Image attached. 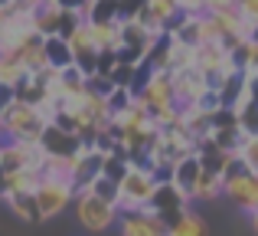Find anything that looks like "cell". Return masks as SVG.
<instances>
[{"mask_svg": "<svg viewBox=\"0 0 258 236\" xmlns=\"http://www.w3.org/2000/svg\"><path fill=\"white\" fill-rule=\"evenodd\" d=\"M157 184L160 180L154 177L151 167L131 164L124 171V177L118 180V213H134V210L151 207V197L157 191Z\"/></svg>", "mask_w": 258, "mask_h": 236, "instance_id": "obj_1", "label": "cell"}, {"mask_svg": "<svg viewBox=\"0 0 258 236\" xmlns=\"http://www.w3.org/2000/svg\"><path fill=\"white\" fill-rule=\"evenodd\" d=\"M0 125H4V138L26 141V145H39V138H43V131H46V125H49V121L39 115L36 105L13 99V105L4 112V115H0Z\"/></svg>", "mask_w": 258, "mask_h": 236, "instance_id": "obj_2", "label": "cell"}, {"mask_svg": "<svg viewBox=\"0 0 258 236\" xmlns=\"http://www.w3.org/2000/svg\"><path fill=\"white\" fill-rule=\"evenodd\" d=\"M222 194L232 200L239 210H245L248 217L258 213V174L245 171L239 164V158L229 164V171L222 174Z\"/></svg>", "mask_w": 258, "mask_h": 236, "instance_id": "obj_3", "label": "cell"}, {"mask_svg": "<svg viewBox=\"0 0 258 236\" xmlns=\"http://www.w3.org/2000/svg\"><path fill=\"white\" fill-rule=\"evenodd\" d=\"M72 207H76V220H79V226H82L85 233H108L114 223H118V217H121L114 204L92 197L88 191L85 194H76Z\"/></svg>", "mask_w": 258, "mask_h": 236, "instance_id": "obj_4", "label": "cell"}, {"mask_svg": "<svg viewBox=\"0 0 258 236\" xmlns=\"http://www.w3.org/2000/svg\"><path fill=\"white\" fill-rule=\"evenodd\" d=\"M33 197H36V207H39V220H52V217H59V213H66L72 207L76 187L66 177H43L39 187L33 191Z\"/></svg>", "mask_w": 258, "mask_h": 236, "instance_id": "obj_5", "label": "cell"}, {"mask_svg": "<svg viewBox=\"0 0 258 236\" xmlns=\"http://www.w3.org/2000/svg\"><path fill=\"white\" fill-rule=\"evenodd\" d=\"M134 99H138V102L151 112V118L157 115V112H164V109H173V105H176L173 72H151V79H147V82L134 92Z\"/></svg>", "mask_w": 258, "mask_h": 236, "instance_id": "obj_6", "label": "cell"}, {"mask_svg": "<svg viewBox=\"0 0 258 236\" xmlns=\"http://www.w3.org/2000/svg\"><path fill=\"white\" fill-rule=\"evenodd\" d=\"M43 148L39 145H26V141H10L4 138L0 141V167L7 174L10 171H20V167H39L43 171Z\"/></svg>", "mask_w": 258, "mask_h": 236, "instance_id": "obj_7", "label": "cell"}, {"mask_svg": "<svg viewBox=\"0 0 258 236\" xmlns=\"http://www.w3.org/2000/svg\"><path fill=\"white\" fill-rule=\"evenodd\" d=\"M151 213H157L160 220H164L167 226L173 223L180 213H186L189 210V197L183 191H176V187L170 184V180H160L157 184V191H154V197H151V207H147Z\"/></svg>", "mask_w": 258, "mask_h": 236, "instance_id": "obj_8", "label": "cell"}, {"mask_svg": "<svg viewBox=\"0 0 258 236\" xmlns=\"http://www.w3.org/2000/svg\"><path fill=\"white\" fill-rule=\"evenodd\" d=\"M209 89L206 76H203L196 66H189V69H180L173 72V96H176V109H186V105H196L200 102V96Z\"/></svg>", "mask_w": 258, "mask_h": 236, "instance_id": "obj_9", "label": "cell"}, {"mask_svg": "<svg viewBox=\"0 0 258 236\" xmlns=\"http://www.w3.org/2000/svg\"><path fill=\"white\" fill-rule=\"evenodd\" d=\"M118 223H121V236H167V223L147 207L134 213H121Z\"/></svg>", "mask_w": 258, "mask_h": 236, "instance_id": "obj_10", "label": "cell"}, {"mask_svg": "<svg viewBox=\"0 0 258 236\" xmlns=\"http://www.w3.org/2000/svg\"><path fill=\"white\" fill-rule=\"evenodd\" d=\"M39 148H43V154H79L82 141H79V134L62 131L59 125H46L43 138H39Z\"/></svg>", "mask_w": 258, "mask_h": 236, "instance_id": "obj_11", "label": "cell"}, {"mask_svg": "<svg viewBox=\"0 0 258 236\" xmlns=\"http://www.w3.org/2000/svg\"><path fill=\"white\" fill-rule=\"evenodd\" d=\"M200 171H203L200 158H196V154H189V158H183V161H176V164H173V171H170V184L176 187V191H183V194L189 197V191H193V184H196V177H200Z\"/></svg>", "mask_w": 258, "mask_h": 236, "instance_id": "obj_12", "label": "cell"}, {"mask_svg": "<svg viewBox=\"0 0 258 236\" xmlns=\"http://www.w3.org/2000/svg\"><path fill=\"white\" fill-rule=\"evenodd\" d=\"M43 56H46V66H52V69H69V66H72V46H69V39H62V36H43Z\"/></svg>", "mask_w": 258, "mask_h": 236, "instance_id": "obj_13", "label": "cell"}, {"mask_svg": "<svg viewBox=\"0 0 258 236\" xmlns=\"http://www.w3.org/2000/svg\"><path fill=\"white\" fill-rule=\"evenodd\" d=\"M59 4L56 0H46L43 7H36L33 10V30L39 33V36H56L59 33Z\"/></svg>", "mask_w": 258, "mask_h": 236, "instance_id": "obj_14", "label": "cell"}, {"mask_svg": "<svg viewBox=\"0 0 258 236\" xmlns=\"http://www.w3.org/2000/svg\"><path fill=\"white\" fill-rule=\"evenodd\" d=\"M82 20H88V23H111V20H121V7L118 0H85Z\"/></svg>", "mask_w": 258, "mask_h": 236, "instance_id": "obj_15", "label": "cell"}, {"mask_svg": "<svg viewBox=\"0 0 258 236\" xmlns=\"http://www.w3.org/2000/svg\"><path fill=\"white\" fill-rule=\"evenodd\" d=\"M88 33H92L95 50H118L121 46V20H111V23H88Z\"/></svg>", "mask_w": 258, "mask_h": 236, "instance_id": "obj_16", "label": "cell"}, {"mask_svg": "<svg viewBox=\"0 0 258 236\" xmlns=\"http://www.w3.org/2000/svg\"><path fill=\"white\" fill-rule=\"evenodd\" d=\"M39 180H43V171H39V167H20V171L7 174V191L4 194H20V191L33 194L39 187ZM0 200H4V197H0Z\"/></svg>", "mask_w": 258, "mask_h": 236, "instance_id": "obj_17", "label": "cell"}, {"mask_svg": "<svg viewBox=\"0 0 258 236\" xmlns=\"http://www.w3.org/2000/svg\"><path fill=\"white\" fill-rule=\"evenodd\" d=\"M4 204L10 207V213H17L20 220H26V223H39V207H36V197L26 191L20 194H4Z\"/></svg>", "mask_w": 258, "mask_h": 236, "instance_id": "obj_18", "label": "cell"}, {"mask_svg": "<svg viewBox=\"0 0 258 236\" xmlns=\"http://www.w3.org/2000/svg\"><path fill=\"white\" fill-rule=\"evenodd\" d=\"M167 236H209V226H206V220H203L200 213L186 210L167 226Z\"/></svg>", "mask_w": 258, "mask_h": 236, "instance_id": "obj_19", "label": "cell"}, {"mask_svg": "<svg viewBox=\"0 0 258 236\" xmlns=\"http://www.w3.org/2000/svg\"><path fill=\"white\" fill-rule=\"evenodd\" d=\"M222 194V174L216 171H200L193 191H189V200H216Z\"/></svg>", "mask_w": 258, "mask_h": 236, "instance_id": "obj_20", "label": "cell"}, {"mask_svg": "<svg viewBox=\"0 0 258 236\" xmlns=\"http://www.w3.org/2000/svg\"><path fill=\"white\" fill-rule=\"evenodd\" d=\"M144 7L151 10V17L164 26V33H167L170 23L180 20V0H144Z\"/></svg>", "mask_w": 258, "mask_h": 236, "instance_id": "obj_21", "label": "cell"}, {"mask_svg": "<svg viewBox=\"0 0 258 236\" xmlns=\"http://www.w3.org/2000/svg\"><path fill=\"white\" fill-rule=\"evenodd\" d=\"M235 118H239L242 138H258V102H248L242 109H235Z\"/></svg>", "mask_w": 258, "mask_h": 236, "instance_id": "obj_22", "label": "cell"}, {"mask_svg": "<svg viewBox=\"0 0 258 236\" xmlns=\"http://www.w3.org/2000/svg\"><path fill=\"white\" fill-rule=\"evenodd\" d=\"M88 194L92 197H98V200H108V204H114L118 207V180L114 177H105V174H98V177L88 184Z\"/></svg>", "mask_w": 258, "mask_h": 236, "instance_id": "obj_23", "label": "cell"}, {"mask_svg": "<svg viewBox=\"0 0 258 236\" xmlns=\"http://www.w3.org/2000/svg\"><path fill=\"white\" fill-rule=\"evenodd\" d=\"M235 158H239V164L245 167V171L258 174V138H242L239 151H235Z\"/></svg>", "mask_w": 258, "mask_h": 236, "instance_id": "obj_24", "label": "cell"}, {"mask_svg": "<svg viewBox=\"0 0 258 236\" xmlns=\"http://www.w3.org/2000/svg\"><path fill=\"white\" fill-rule=\"evenodd\" d=\"M131 102H134V89H121V85H114V89L108 92V112H111V118L121 115L124 109H131Z\"/></svg>", "mask_w": 258, "mask_h": 236, "instance_id": "obj_25", "label": "cell"}, {"mask_svg": "<svg viewBox=\"0 0 258 236\" xmlns=\"http://www.w3.org/2000/svg\"><path fill=\"white\" fill-rule=\"evenodd\" d=\"M82 23H85V20H82V13H79V10H62V13H59V33H56V36L69 39Z\"/></svg>", "mask_w": 258, "mask_h": 236, "instance_id": "obj_26", "label": "cell"}, {"mask_svg": "<svg viewBox=\"0 0 258 236\" xmlns=\"http://www.w3.org/2000/svg\"><path fill=\"white\" fill-rule=\"evenodd\" d=\"M114 66H118V50H98V59H95V72H98V76H111Z\"/></svg>", "mask_w": 258, "mask_h": 236, "instance_id": "obj_27", "label": "cell"}, {"mask_svg": "<svg viewBox=\"0 0 258 236\" xmlns=\"http://www.w3.org/2000/svg\"><path fill=\"white\" fill-rule=\"evenodd\" d=\"M239 13L255 26V36H258V0H239Z\"/></svg>", "mask_w": 258, "mask_h": 236, "instance_id": "obj_28", "label": "cell"}, {"mask_svg": "<svg viewBox=\"0 0 258 236\" xmlns=\"http://www.w3.org/2000/svg\"><path fill=\"white\" fill-rule=\"evenodd\" d=\"M180 13L183 17H203L206 13V0H180Z\"/></svg>", "mask_w": 258, "mask_h": 236, "instance_id": "obj_29", "label": "cell"}, {"mask_svg": "<svg viewBox=\"0 0 258 236\" xmlns=\"http://www.w3.org/2000/svg\"><path fill=\"white\" fill-rule=\"evenodd\" d=\"M235 7H239V0H206V13H226Z\"/></svg>", "mask_w": 258, "mask_h": 236, "instance_id": "obj_30", "label": "cell"}, {"mask_svg": "<svg viewBox=\"0 0 258 236\" xmlns=\"http://www.w3.org/2000/svg\"><path fill=\"white\" fill-rule=\"evenodd\" d=\"M13 99H17V89H13V85H4V82H0V115H4V112L13 105Z\"/></svg>", "mask_w": 258, "mask_h": 236, "instance_id": "obj_31", "label": "cell"}, {"mask_svg": "<svg viewBox=\"0 0 258 236\" xmlns=\"http://www.w3.org/2000/svg\"><path fill=\"white\" fill-rule=\"evenodd\" d=\"M56 4H59V10H79V13H82L85 0H56Z\"/></svg>", "mask_w": 258, "mask_h": 236, "instance_id": "obj_32", "label": "cell"}, {"mask_svg": "<svg viewBox=\"0 0 258 236\" xmlns=\"http://www.w3.org/2000/svg\"><path fill=\"white\" fill-rule=\"evenodd\" d=\"M4 191H7V171L0 167V197H4Z\"/></svg>", "mask_w": 258, "mask_h": 236, "instance_id": "obj_33", "label": "cell"}, {"mask_svg": "<svg viewBox=\"0 0 258 236\" xmlns=\"http://www.w3.org/2000/svg\"><path fill=\"white\" fill-rule=\"evenodd\" d=\"M252 233L258 236V213H252Z\"/></svg>", "mask_w": 258, "mask_h": 236, "instance_id": "obj_34", "label": "cell"}, {"mask_svg": "<svg viewBox=\"0 0 258 236\" xmlns=\"http://www.w3.org/2000/svg\"><path fill=\"white\" fill-rule=\"evenodd\" d=\"M0 141H4V125H0Z\"/></svg>", "mask_w": 258, "mask_h": 236, "instance_id": "obj_35", "label": "cell"}]
</instances>
